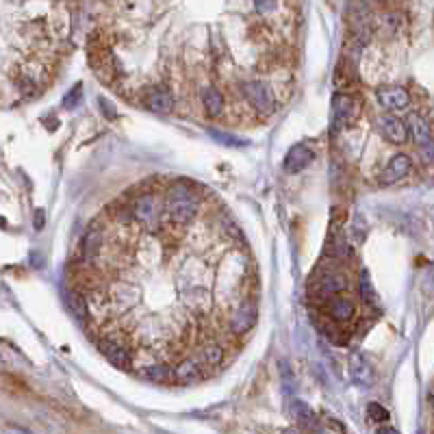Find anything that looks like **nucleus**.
<instances>
[{
	"label": "nucleus",
	"mask_w": 434,
	"mask_h": 434,
	"mask_svg": "<svg viewBox=\"0 0 434 434\" xmlns=\"http://www.w3.org/2000/svg\"><path fill=\"white\" fill-rule=\"evenodd\" d=\"M376 98L384 111H402L411 105V96L404 87H380L376 91Z\"/></svg>",
	"instance_id": "4"
},
{
	"label": "nucleus",
	"mask_w": 434,
	"mask_h": 434,
	"mask_svg": "<svg viewBox=\"0 0 434 434\" xmlns=\"http://www.w3.org/2000/svg\"><path fill=\"white\" fill-rule=\"evenodd\" d=\"M294 417H296V421L302 426V428H313V430H320L317 428V419H315V415L310 413V408L306 406V404H302V402H294Z\"/></svg>",
	"instance_id": "20"
},
{
	"label": "nucleus",
	"mask_w": 434,
	"mask_h": 434,
	"mask_svg": "<svg viewBox=\"0 0 434 434\" xmlns=\"http://www.w3.org/2000/svg\"><path fill=\"white\" fill-rule=\"evenodd\" d=\"M241 93L246 96V100L261 113H272L276 109V103H274V96L270 91L268 85H263L258 81H246L241 83Z\"/></svg>",
	"instance_id": "2"
},
{
	"label": "nucleus",
	"mask_w": 434,
	"mask_h": 434,
	"mask_svg": "<svg viewBox=\"0 0 434 434\" xmlns=\"http://www.w3.org/2000/svg\"><path fill=\"white\" fill-rule=\"evenodd\" d=\"M380 131H382L384 139L391 141V143H397V146L406 143L408 135H411L408 133V124H404L397 115H382L380 117Z\"/></svg>",
	"instance_id": "9"
},
{
	"label": "nucleus",
	"mask_w": 434,
	"mask_h": 434,
	"mask_svg": "<svg viewBox=\"0 0 434 434\" xmlns=\"http://www.w3.org/2000/svg\"><path fill=\"white\" fill-rule=\"evenodd\" d=\"M313 159H315L313 148L306 146V143H298V146H294L291 150H289V154L284 159V172L300 174L302 170H306V167L313 163Z\"/></svg>",
	"instance_id": "8"
},
{
	"label": "nucleus",
	"mask_w": 434,
	"mask_h": 434,
	"mask_svg": "<svg viewBox=\"0 0 434 434\" xmlns=\"http://www.w3.org/2000/svg\"><path fill=\"white\" fill-rule=\"evenodd\" d=\"M254 322H256V306L252 302H244L230 317V330L235 334H244L254 326Z\"/></svg>",
	"instance_id": "12"
},
{
	"label": "nucleus",
	"mask_w": 434,
	"mask_h": 434,
	"mask_svg": "<svg viewBox=\"0 0 434 434\" xmlns=\"http://www.w3.org/2000/svg\"><path fill=\"white\" fill-rule=\"evenodd\" d=\"M360 294H363V298H365V302H367V304L376 306L378 296H376V291H374V284H371V280H369V274H367V272L360 274Z\"/></svg>",
	"instance_id": "21"
},
{
	"label": "nucleus",
	"mask_w": 434,
	"mask_h": 434,
	"mask_svg": "<svg viewBox=\"0 0 434 434\" xmlns=\"http://www.w3.org/2000/svg\"><path fill=\"white\" fill-rule=\"evenodd\" d=\"M200 365L202 367H217L224 360V348L217 346V343H206L202 350H200Z\"/></svg>",
	"instance_id": "19"
},
{
	"label": "nucleus",
	"mask_w": 434,
	"mask_h": 434,
	"mask_svg": "<svg viewBox=\"0 0 434 434\" xmlns=\"http://www.w3.org/2000/svg\"><path fill=\"white\" fill-rule=\"evenodd\" d=\"M430 400H432V406H434V387H432V391H430Z\"/></svg>",
	"instance_id": "27"
},
{
	"label": "nucleus",
	"mask_w": 434,
	"mask_h": 434,
	"mask_svg": "<svg viewBox=\"0 0 434 434\" xmlns=\"http://www.w3.org/2000/svg\"><path fill=\"white\" fill-rule=\"evenodd\" d=\"M328 317L334 322V324H339V326H346L350 324L354 317H356V304L346 298V296H332L330 302H328Z\"/></svg>",
	"instance_id": "5"
},
{
	"label": "nucleus",
	"mask_w": 434,
	"mask_h": 434,
	"mask_svg": "<svg viewBox=\"0 0 434 434\" xmlns=\"http://www.w3.org/2000/svg\"><path fill=\"white\" fill-rule=\"evenodd\" d=\"M81 89H83L81 85H74V87L70 89V93L65 96V100H63L65 109H74V107L79 105V100H81V93H83Z\"/></svg>",
	"instance_id": "23"
},
{
	"label": "nucleus",
	"mask_w": 434,
	"mask_h": 434,
	"mask_svg": "<svg viewBox=\"0 0 434 434\" xmlns=\"http://www.w3.org/2000/svg\"><path fill=\"white\" fill-rule=\"evenodd\" d=\"M408 133H411V137H413V141L417 143V146L423 150V148H430V146H434L432 143V133H430V126H428V122L426 119L419 115V113H413L411 117H408Z\"/></svg>",
	"instance_id": "13"
},
{
	"label": "nucleus",
	"mask_w": 434,
	"mask_h": 434,
	"mask_svg": "<svg viewBox=\"0 0 434 434\" xmlns=\"http://www.w3.org/2000/svg\"><path fill=\"white\" fill-rule=\"evenodd\" d=\"M202 365L198 358H189V360H183L174 367V378L180 382V384H191V382H198L202 378Z\"/></svg>",
	"instance_id": "15"
},
{
	"label": "nucleus",
	"mask_w": 434,
	"mask_h": 434,
	"mask_svg": "<svg viewBox=\"0 0 434 434\" xmlns=\"http://www.w3.org/2000/svg\"><path fill=\"white\" fill-rule=\"evenodd\" d=\"M141 103L154 113H170L174 109V96L163 87H157V89H148L146 93H143Z\"/></svg>",
	"instance_id": "10"
},
{
	"label": "nucleus",
	"mask_w": 434,
	"mask_h": 434,
	"mask_svg": "<svg viewBox=\"0 0 434 434\" xmlns=\"http://www.w3.org/2000/svg\"><path fill=\"white\" fill-rule=\"evenodd\" d=\"M100 350L105 352V356L111 360V363L115 365V367H131V363H133V360H131V354H129V350L124 348V346H119L117 341H103L100 343Z\"/></svg>",
	"instance_id": "16"
},
{
	"label": "nucleus",
	"mask_w": 434,
	"mask_h": 434,
	"mask_svg": "<svg viewBox=\"0 0 434 434\" xmlns=\"http://www.w3.org/2000/svg\"><path fill=\"white\" fill-rule=\"evenodd\" d=\"M35 228H37V230L44 228V211H41V209L35 211Z\"/></svg>",
	"instance_id": "25"
},
{
	"label": "nucleus",
	"mask_w": 434,
	"mask_h": 434,
	"mask_svg": "<svg viewBox=\"0 0 434 434\" xmlns=\"http://www.w3.org/2000/svg\"><path fill=\"white\" fill-rule=\"evenodd\" d=\"M200 211L198 196L189 189L187 183H176L167 191V200H165V213L167 220L176 226H187L196 220V215Z\"/></svg>",
	"instance_id": "1"
},
{
	"label": "nucleus",
	"mask_w": 434,
	"mask_h": 434,
	"mask_svg": "<svg viewBox=\"0 0 434 434\" xmlns=\"http://www.w3.org/2000/svg\"><path fill=\"white\" fill-rule=\"evenodd\" d=\"M350 376L358 384V387H371L374 384V369L367 363V358L363 354L354 352L350 356Z\"/></svg>",
	"instance_id": "11"
},
{
	"label": "nucleus",
	"mask_w": 434,
	"mask_h": 434,
	"mask_svg": "<svg viewBox=\"0 0 434 434\" xmlns=\"http://www.w3.org/2000/svg\"><path fill=\"white\" fill-rule=\"evenodd\" d=\"M159 209H161V206H159V200H157L154 194H143V196H139V198L135 200V204H133V209H131V215H133L135 222H139L141 226L150 228V226H154L157 220H159V213H161Z\"/></svg>",
	"instance_id": "3"
},
{
	"label": "nucleus",
	"mask_w": 434,
	"mask_h": 434,
	"mask_svg": "<svg viewBox=\"0 0 434 434\" xmlns=\"http://www.w3.org/2000/svg\"><path fill=\"white\" fill-rule=\"evenodd\" d=\"M378 432H397L395 428H389V426H378Z\"/></svg>",
	"instance_id": "26"
},
{
	"label": "nucleus",
	"mask_w": 434,
	"mask_h": 434,
	"mask_svg": "<svg viewBox=\"0 0 434 434\" xmlns=\"http://www.w3.org/2000/svg\"><path fill=\"white\" fill-rule=\"evenodd\" d=\"M332 115L336 126H346L358 115V105L348 93H334L332 98Z\"/></svg>",
	"instance_id": "6"
},
{
	"label": "nucleus",
	"mask_w": 434,
	"mask_h": 434,
	"mask_svg": "<svg viewBox=\"0 0 434 434\" xmlns=\"http://www.w3.org/2000/svg\"><path fill=\"white\" fill-rule=\"evenodd\" d=\"M200 98H202V105H204L206 115L217 117V115H220V113L224 111V96L220 93V89H215V87H204L202 93H200Z\"/></svg>",
	"instance_id": "17"
},
{
	"label": "nucleus",
	"mask_w": 434,
	"mask_h": 434,
	"mask_svg": "<svg viewBox=\"0 0 434 434\" xmlns=\"http://www.w3.org/2000/svg\"><path fill=\"white\" fill-rule=\"evenodd\" d=\"M411 157L408 154H395L391 157V161L387 163V167L382 170L380 174V185H393L402 178H406L408 174H411Z\"/></svg>",
	"instance_id": "7"
},
{
	"label": "nucleus",
	"mask_w": 434,
	"mask_h": 434,
	"mask_svg": "<svg viewBox=\"0 0 434 434\" xmlns=\"http://www.w3.org/2000/svg\"><path fill=\"white\" fill-rule=\"evenodd\" d=\"M346 289H348V276L332 272V274H326L322 280H317L315 291H317V298H332L336 294L346 291Z\"/></svg>",
	"instance_id": "14"
},
{
	"label": "nucleus",
	"mask_w": 434,
	"mask_h": 434,
	"mask_svg": "<svg viewBox=\"0 0 434 434\" xmlns=\"http://www.w3.org/2000/svg\"><path fill=\"white\" fill-rule=\"evenodd\" d=\"M254 5H256L258 13H270L276 9V0H254Z\"/></svg>",
	"instance_id": "24"
},
{
	"label": "nucleus",
	"mask_w": 434,
	"mask_h": 434,
	"mask_svg": "<svg viewBox=\"0 0 434 434\" xmlns=\"http://www.w3.org/2000/svg\"><path fill=\"white\" fill-rule=\"evenodd\" d=\"M367 417H369V421H374V423H384L389 419V411L384 406H380V402H369V406H367Z\"/></svg>",
	"instance_id": "22"
},
{
	"label": "nucleus",
	"mask_w": 434,
	"mask_h": 434,
	"mask_svg": "<svg viewBox=\"0 0 434 434\" xmlns=\"http://www.w3.org/2000/svg\"><path fill=\"white\" fill-rule=\"evenodd\" d=\"M65 302H67V308H70L72 315H74L79 322H87V317H89V302L85 300L83 294L70 291V294L65 296Z\"/></svg>",
	"instance_id": "18"
}]
</instances>
